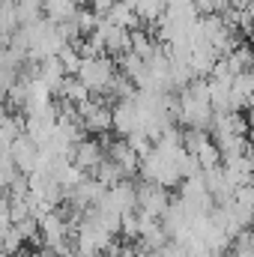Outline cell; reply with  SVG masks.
Returning a JSON list of instances; mask_svg holds the SVG:
<instances>
[{
  "mask_svg": "<svg viewBox=\"0 0 254 257\" xmlns=\"http://www.w3.org/2000/svg\"><path fill=\"white\" fill-rule=\"evenodd\" d=\"M78 78H81V84L87 90H105L111 81H117L114 69H111V63L105 57H87V60H81L78 63Z\"/></svg>",
  "mask_w": 254,
  "mask_h": 257,
  "instance_id": "1",
  "label": "cell"
}]
</instances>
